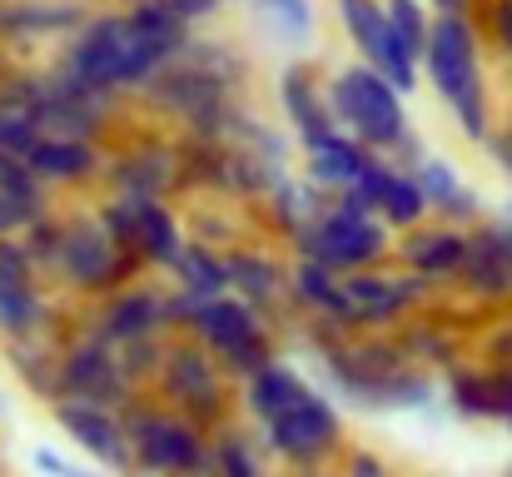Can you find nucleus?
<instances>
[{"mask_svg": "<svg viewBox=\"0 0 512 477\" xmlns=\"http://www.w3.org/2000/svg\"><path fill=\"white\" fill-rule=\"evenodd\" d=\"M10 284H40V269L30 264L20 239H0V289Z\"/></svg>", "mask_w": 512, "mask_h": 477, "instance_id": "42", "label": "nucleus"}, {"mask_svg": "<svg viewBox=\"0 0 512 477\" xmlns=\"http://www.w3.org/2000/svg\"><path fill=\"white\" fill-rule=\"evenodd\" d=\"M463 254H468V229L443 224V219H423V224L393 234V264L428 279L433 289H453Z\"/></svg>", "mask_w": 512, "mask_h": 477, "instance_id": "19", "label": "nucleus"}, {"mask_svg": "<svg viewBox=\"0 0 512 477\" xmlns=\"http://www.w3.org/2000/svg\"><path fill=\"white\" fill-rule=\"evenodd\" d=\"M508 244H512V219H478L468 229V254L463 269L453 279V289L483 309L512 304V274H508Z\"/></svg>", "mask_w": 512, "mask_h": 477, "instance_id": "16", "label": "nucleus"}, {"mask_svg": "<svg viewBox=\"0 0 512 477\" xmlns=\"http://www.w3.org/2000/svg\"><path fill=\"white\" fill-rule=\"evenodd\" d=\"M0 194L15 199L30 219L45 214V209H55V199H50L55 189H45L40 174L30 169V159H20V155H0Z\"/></svg>", "mask_w": 512, "mask_h": 477, "instance_id": "36", "label": "nucleus"}, {"mask_svg": "<svg viewBox=\"0 0 512 477\" xmlns=\"http://www.w3.org/2000/svg\"><path fill=\"white\" fill-rule=\"evenodd\" d=\"M483 150H488V159H493V169H498V174H503V179L512 184V125H508V120L488 130Z\"/></svg>", "mask_w": 512, "mask_h": 477, "instance_id": "44", "label": "nucleus"}, {"mask_svg": "<svg viewBox=\"0 0 512 477\" xmlns=\"http://www.w3.org/2000/svg\"><path fill=\"white\" fill-rule=\"evenodd\" d=\"M100 194L174 199L179 194V150H174V135H140L135 145L105 150Z\"/></svg>", "mask_w": 512, "mask_h": 477, "instance_id": "14", "label": "nucleus"}, {"mask_svg": "<svg viewBox=\"0 0 512 477\" xmlns=\"http://www.w3.org/2000/svg\"><path fill=\"white\" fill-rule=\"evenodd\" d=\"M75 398V403H95V408H125L130 398H140V388L125 378L115 343H105L100 333H90L85 323H75V333L60 338L55 353V403Z\"/></svg>", "mask_w": 512, "mask_h": 477, "instance_id": "11", "label": "nucleus"}, {"mask_svg": "<svg viewBox=\"0 0 512 477\" xmlns=\"http://www.w3.org/2000/svg\"><path fill=\"white\" fill-rule=\"evenodd\" d=\"M244 90L219 80L214 70L194 65L189 55H179L174 65H165L135 100L145 110H155L165 125H174L179 135H194V140H224V125H229V105L239 100Z\"/></svg>", "mask_w": 512, "mask_h": 477, "instance_id": "6", "label": "nucleus"}, {"mask_svg": "<svg viewBox=\"0 0 512 477\" xmlns=\"http://www.w3.org/2000/svg\"><path fill=\"white\" fill-rule=\"evenodd\" d=\"M189 338L204 343L234 383L249 378V373H259L269 358H279V343H274L269 318L259 314V309H249L244 299H234V294L204 299L194 323H189Z\"/></svg>", "mask_w": 512, "mask_h": 477, "instance_id": "10", "label": "nucleus"}, {"mask_svg": "<svg viewBox=\"0 0 512 477\" xmlns=\"http://www.w3.org/2000/svg\"><path fill=\"white\" fill-rule=\"evenodd\" d=\"M50 418H55V428H60L90 463H100L105 473H115V477H135L130 438H125V423H120L115 408H95V403L60 398V403H50Z\"/></svg>", "mask_w": 512, "mask_h": 477, "instance_id": "17", "label": "nucleus"}, {"mask_svg": "<svg viewBox=\"0 0 512 477\" xmlns=\"http://www.w3.org/2000/svg\"><path fill=\"white\" fill-rule=\"evenodd\" d=\"M224 279H229V294L244 299L249 309L269 318L274 309L289 304V259H279L274 249H259V244H229L224 249Z\"/></svg>", "mask_w": 512, "mask_h": 477, "instance_id": "21", "label": "nucleus"}, {"mask_svg": "<svg viewBox=\"0 0 512 477\" xmlns=\"http://www.w3.org/2000/svg\"><path fill=\"white\" fill-rule=\"evenodd\" d=\"M433 15H473V0H428Z\"/></svg>", "mask_w": 512, "mask_h": 477, "instance_id": "47", "label": "nucleus"}, {"mask_svg": "<svg viewBox=\"0 0 512 477\" xmlns=\"http://www.w3.org/2000/svg\"><path fill=\"white\" fill-rule=\"evenodd\" d=\"M25 159L40 174L45 189H90V184H100L105 145L100 140H70V135H40Z\"/></svg>", "mask_w": 512, "mask_h": 477, "instance_id": "23", "label": "nucleus"}, {"mask_svg": "<svg viewBox=\"0 0 512 477\" xmlns=\"http://www.w3.org/2000/svg\"><path fill=\"white\" fill-rule=\"evenodd\" d=\"M508 274H512V244H508Z\"/></svg>", "mask_w": 512, "mask_h": 477, "instance_id": "48", "label": "nucleus"}, {"mask_svg": "<svg viewBox=\"0 0 512 477\" xmlns=\"http://www.w3.org/2000/svg\"><path fill=\"white\" fill-rule=\"evenodd\" d=\"M189 229L179 219L170 199H140V214H135V239H130V254L145 264V274H165L174 264V254L184 249Z\"/></svg>", "mask_w": 512, "mask_h": 477, "instance_id": "26", "label": "nucleus"}, {"mask_svg": "<svg viewBox=\"0 0 512 477\" xmlns=\"http://www.w3.org/2000/svg\"><path fill=\"white\" fill-rule=\"evenodd\" d=\"M135 473L145 477H204L209 473V428L189 423L184 413H170L155 398H130L120 408Z\"/></svg>", "mask_w": 512, "mask_h": 477, "instance_id": "5", "label": "nucleus"}, {"mask_svg": "<svg viewBox=\"0 0 512 477\" xmlns=\"http://www.w3.org/2000/svg\"><path fill=\"white\" fill-rule=\"evenodd\" d=\"M339 477H393V468H388V458H378L373 448H343Z\"/></svg>", "mask_w": 512, "mask_h": 477, "instance_id": "43", "label": "nucleus"}, {"mask_svg": "<svg viewBox=\"0 0 512 477\" xmlns=\"http://www.w3.org/2000/svg\"><path fill=\"white\" fill-rule=\"evenodd\" d=\"M309 388V378L294 368V363H284V358H269L259 373H249V378H239V408H244V418L254 423V428H264L269 418H279L299 393Z\"/></svg>", "mask_w": 512, "mask_h": 477, "instance_id": "27", "label": "nucleus"}, {"mask_svg": "<svg viewBox=\"0 0 512 477\" xmlns=\"http://www.w3.org/2000/svg\"><path fill=\"white\" fill-rule=\"evenodd\" d=\"M503 477H512V463H508V473H503Z\"/></svg>", "mask_w": 512, "mask_h": 477, "instance_id": "49", "label": "nucleus"}, {"mask_svg": "<svg viewBox=\"0 0 512 477\" xmlns=\"http://www.w3.org/2000/svg\"><path fill=\"white\" fill-rule=\"evenodd\" d=\"M189 40L194 30L174 20L160 0H125L115 10H90L85 25L55 45L50 65L70 85L120 105L135 100L165 65H174Z\"/></svg>", "mask_w": 512, "mask_h": 477, "instance_id": "1", "label": "nucleus"}, {"mask_svg": "<svg viewBox=\"0 0 512 477\" xmlns=\"http://www.w3.org/2000/svg\"><path fill=\"white\" fill-rule=\"evenodd\" d=\"M85 0H0V50H40L60 45L85 25Z\"/></svg>", "mask_w": 512, "mask_h": 477, "instance_id": "20", "label": "nucleus"}, {"mask_svg": "<svg viewBox=\"0 0 512 477\" xmlns=\"http://www.w3.org/2000/svg\"><path fill=\"white\" fill-rule=\"evenodd\" d=\"M478 35H483V45H488L498 60L512 65V0H483Z\"/></svg>", "mask_w": 512, "mask_h": 477, "instance_id": "40", "label": "nucleus"}, {"mask_svg": "<svg viewBox=\"0 0 512 477\" xmlns=\"http://www.w3.org/2000/svg\"><path fill=\"white\" fill-rule=\"evenodd\" d=\"M35 140H40V125L30 120V115H20V110H5L0 105V155H30L35 150Z\"/></svg>", "mask_w": 512, "mask_h": 477, "instance_id": "41", "label": "nucleus"}, {"mask_svg": "<svg viewBox=\"0 0 512 477\" xmlns=\"http://www.w3.org/2000/svg\"><path fill=\"white\" fill-rule=\"evenodd\" d=\"M274 105H279V120H284L294 150H304V145H314V140L339 130L334 115H329V100H324V75H319V65L309 55L289 60L274 75Z\"/></svg>", "mask_w": 512, "mask_h": 477, "instance_id": "18", "label": "nucleus"}, {"mask_svg": "<svg viewBox=\"0 0 512 477\" xmlns=\"http://www.w3.org/2000/svg\"><path fill=\"white\" fill-rule=\"evenodd\" d=\"M324 204H329V194H324L319 184H309L304 174H284V179L259 199L264 224H269L279 239H294L309 219H319V214H324Z\"/></svg>", "mask_w": 512, "mask_h": 477, "instance_id": "29", "label": "nucleus"}, {"mask_svg": "<svg viewBox=\"0 0 512 477\" xmlns=\"http://www.w3.org/2000/svg\"><path fill=\"white\" fill-rule=\"evenodd\" d=\"M259 448L294 473H319L329 458L343 453V413L334 393L309 383L279 418H269L259 428Z\"/></svg>", "mask_w": 512, "mask_h": 477, "instance_id": "8", "label": "nucleus"}, {"mask_svg": "<svg viewBox=\"0 0 512 477\" xmlns=\"http://www.w3.org/2000/svg\"><path fill=\"white\" fill-rule=\"evenodd\" d=\"M289 309H299L304 318H319L339 333H358L353 314H348V299H343V274H334L329 264L319 259H289Z\"/></svg>", "mask_w": 512, "mask_h": 477, "instance_id": "24", "label": "nucleus"}, {"mask_svg": "<svg viewBox=\"0 0 512 477\" xmlns=\"http://www.w3.org/2000/svg\"><path fill=\"white\" fill-rule=\"evenodd\" d=\"M80 323L115 348L140 343V338H174L170 323H165V284L160 279H135V284L105 294L100 304H85Z\"/></svg>", "mask_w": 512, "mask_h": 477, "instance_id": "15", "label": "nucleus"}, {"mask_svg": "<svg viewBox=\"0 0 512 477\" xmlns=\"http://www.w3.org/2000/svg\"><path fill=\"white\" fill-rule=\"evenodd\" d=\"M443 393H448V408L463 423H498V368L453 363Z\"/></svg>", "mask_w": 512, "mask_h": 477, "instance_id": "30", "label": "nucleus"}, {"mask_svg": "<svg viewBox=\"0 0 512 477\" xmlns=\"http://www.w3.org/2000/svg\"><path fill=\"white\" fill-rule=\"evenodd\" d=\"M413 179H418V189L428 199V219H443V224H458V229H473L478 219H488L483 214V189H473L448 155L428 150L413 164Z\"/></svg>", "mask_w": 512, "mask_h": 477, "instance_id": "22", "label": "nucleus"}, {"mask_svg": "<svg viewBox=\"0 0 512 477\" xmlns=\"http://www.w3.org/2000/svg\"><path fill=\"white\" fill-rule=\"evenodd\" d=\"M498 423L512 433V363L498 368Z\"/></svg>", "mask_w": 512, "mask_h": 477, "instance_id": "46", "label": "nucleus"}, {"mask_svg": "<svg viewBox=\"0 0 512 477\" xmlns=\"http://www.w3.org/2000/svg\"><path fill=\"white\" fill-rule=\"evenodd\" d=\"M289 249L294 259H319L334 274H358L393 259V229L378 214H348L339 204H324V214L309 219L289 239Z\"/></svg>", "mask_w": 512, "mask_h": 477, "instance_id": "9", "label": "nucleus"}, {"mask_svg": "<svg viewBox=\"0 0 512 477\" xmlns=\"http://www.w3.org/2000/svg\"><path fill=\"white\" fill-rule=\"evenodd\" d=\"M15 239L25 244L30 264H35L40 279L50 284V269H55V254H60V239H65V209H45V214H35Z\"/></svg>", "mask_w": 512, "mask_h": 477, "instance_id": "37", "label": "nucleus"}, {"mask_svg": "<svg viewBox=\"0 0 512 477\" xmlns=\"http://www.w3.org/2000/svg\"><path fill=\"white\" fill-rule=\"evenodd\" d=\"M165 343H170V338H140V343H120V348H115L125 378H130L140 393L155 383V373H160V363H165Z\"/></svg>", "mask_w": 512, "mask_h": 477, "instance_id": "39", "label": "nucleus"}, {"mask_svg": "<svg viewBox=\"0 0 512 477\" xmlns=\"http://www.w3.org/2000/svg\"><path fill=\"white\" fill-rule=\"evenodd\" d=\"M55 333L65 338V299L40 279V284H10L0 289V343L10 338H40Z\"/></svg>", "mask_w": 512, "mask_h": 477, "instance_id": "25", "label": "nucleus"}, {"mask_svg": "<svg viewBox=\"0 0 512 477\" xmlns=\"http://www.w3.org/2000/svg\"><path fill=\"white\" fill-rule=\"evenodd\" d=\"M155 403H165L170 413H184L189 423H199V428H219L224 418H229V408H234V398H229V388H234V378L219 368V358L204 348V343H194L189 333H174L170 343H165V363H160V373H155Z\"/></svg>", "mask_w": 512, "mask_h": 477, "instance_id": "7", "label": "nucleus"}, {"mask_svg": "<svg viewBox=\"0 0 512 477\" xmlns=\"http://www.w3.org/2000/svg\"><path fill=\"white\" fill-rule=\"evenodd\" d=\"M135 279H145V264L110 244V234L100 229L90 204L70 209L65 239H60V254H55V269H50V289L60 299H75V304H100L105 294H115Z\"/></svg>", "mask_w": 512, "mask_h": 477, "instance_id": "4", "label": "nucleus"}, {"mask_svg": "<svg viewBox=\"0 0 512 477\" xmlns=\"http://www.w3.org/2000/svg\"><path fill=\"white\" fill-rule=\"evenodd\" d=\"M30 463H35L45 477H95L90 468H75L70 458H60L55 448H35V453H30Z\"/></svg>", "mask_w": 512, "mask_h": 477, "instance_id": "45", "label": "nucleus"}, {"mask_svg": "<svg viewBox=\"0 0 512 477\" xmlns=\"http://www.w3.org/2000/svg\"><path fill=\"white\" fill-rule=\"evenodd\" d=\"M299 159H304V179L309 184H319L324 194H339V189H353V179L363 174V164L373 159V150H363L358 140H348L343 130H334V135L304 145Z\"/></svg>", "mask_w": 512, "mask_h": 477, "instance_id": "28", "label": "nucleus"}, {"mask_svg": "<svg viewBox=\"0 0 512 477\" xmlns=\"http://www.w3.org/2000/svg\"><path fill=\"white\" fill-rule=\"evenodd\" d=\"M443 289H433L428 279L408 274V269H358V274H343V299H348V314L358 333H388V328H403L408 314L428 309Z\"/></svg>", "mask_w": 512, "mask_h": 477, "instance_id": "12", "label": "nucleus"}, {"mask_svg": "<svg viewBox=\"0 0 512 477\" xmlns=\"http://www.w3.org/2000/svg\"><path fill=\"white\" fill-rule=\"evenodd\" d=\"M55 353H60V338H55V333H40V338H10V343H5V363H10V373H15L20 388H30V398H40L45 408L55 403Z\"/></svg>", "mask_w": 512, "mask_h": 477, "instance_id": "33", "label": "nucleus"}, {"mask_svg": "<svg viewBox=\"0 0 512 477\" xmlns=\"http://www.w3.org/2000/svg\"><path fill=\"white\" fill-rule=\"evenodd\" d=\"M174 289L194 294V299H219L229 294V279H224V249L204 244V239H184V249L174 254V264L165 269Z\"/></svg>", "mask_w": 512, "mask_h": 477, "instance_id": "32", "label": "nucleus"}, {"mask_svg": "<svg viewBox=\"0 0 512 477\" xmlns=\"http://www.w3.org/2000/svg\"><path fill=\"white\" fill-rule=\"evenodd\" d=\"M383 15H388V25H393V35L413 50V55H423V45H428V0H383Z\"/></svg>", "mask_w": 512, "mask_h": 477, "instance_id": "38", "label": "nucleus"}, {"mask_svg": "<svg viewBox=\"0 0 512 477\" xmlns=\"http://www.w3.org/2000/svg\"><path fill=\"white\" fill-rule=\"evenodd\" d=\"M398 348H403L408 363H418V368H453V363H458V338H453L438 318H413V323H403Z\"/></svg>", "mask_w": 512, "mask_h": 477, "instance_id": "35", "label": "nucleus"}, {"mask_svg": "<svg viewBox=\"0 0 512 477\" xmlns=\"http://www.w3.org/2000/svg\"><path fill=\"white\" fill-rule=\"evenodd\" d=\"M324 100H329V115L348 140H358L363 150L373 155H393L408 135H413V120H408V95H398L378 70L348 60L334 65L324 75Z\"/></svg>", "mask_w": 512, "mask_h": 477, "instance_id": "3", "label": "nucleus"}, {"mask_svg": "<svg viewBox=\"0 0 512 477\" xmlns=\"http://www.w3.org/2000/svg\"><path fill=\"white\" fill-rule=\"evenodd\" d=\"M249 5L269 25V35H279V45L314 50V35H319V5L314 0H249Z\"/></svg>", "mask_w": 512, "mask_h": 477, "instance_id": "34", "label": "nucleus"}, {"mask_svg": "<svg viewBox=\"0 0 512 477\" xmlns=\"http://www.w3.org/2000/svg\"><path fill=\"white\" fill-rule=\"evenodd\" d=\"M204 477H269L259 433H249L244 423L224 418V423L209 433V473Z\"/></svg>", "mask_w": 512, "mask_h": 477, "instance_id": "31", "label": "nucleus"}, {"mask_svg": "<svg viewBox=\"0 0 512 477\" xmlns=\"http://www.w3.org/2000/svg\"><path fill=\"white\" fill-rule=\"evenodd\" d=\"M0 408H5V403H0Z\"/></svg>", "mask_w": 512, "mask_h": 477, "instance_id": "50", "label": "nucleus"}, {"mask_svg": "<svg viewBox=\"0 0 512 477\" xmlns=\"http://www.w3.org/2000/svg\"><path fill=\"white\" fill-rule=\"evenodd\" d=\"M423 80L453 115V130L468 145H483L493 120V95H488V65H483V35L473 15H433L428 20V45L418 55Z\"/></svg>", "mask_w": 512, "mask_h": 477, "instance_id": "2", "label": "nucleus"}, {"mask_svg": "<svg viewBox=\"0 0 512 477\" xmlns=\"http://www.w3.org/2000/svg\"><path fill=\"white\" fill-rule=\"evenodd\" d=\"M334 20H339L343 40L353 45L358 65L378 70L398 95H418L423 65H418V55L393 35V25H388V15H383V0H334Z\"/></svg>", "mask_w": 512, "mask_h": 477, "instance_id": "13", "label": "nucleus"}]
</instances>
